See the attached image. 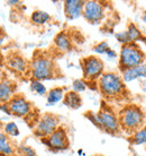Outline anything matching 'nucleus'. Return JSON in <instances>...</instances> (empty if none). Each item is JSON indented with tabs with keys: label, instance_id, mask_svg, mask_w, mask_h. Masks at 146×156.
Returning a JSON list of instances; mask_svg holds the SVG:
<instances>
[{
	"label": "nucleus",
	"instance_id": "nucleus-29",
	"mask_svg": "<svg viewBox=\"0 0 146 156\" xmlns=\"http://www.w3.org/2000/svg\"><path fill=\"white\" fill-rule=\"evenodd\" d=\"M7 4L9 6H17V5L20 4V1H18V0H9V1H7Z\"/></svg>",
	"mask_w": 146,
	"mask_h": 156
},
{
	"label": "nucleus",
	"instance_id": "nucleus-30",
	"mask_svg": "<svg viewBox=\"0 0 146 156\" xmlns=\"http://www.w3.org/2000/svg\"><path fill=\"white\" fill-rule=\"evenodd\" d=\"M4 41H5V33H4V31L0 28V47L2 45Z\"/></svg>",
	"mask_w": 146,
	"mask_h": 156
},
{
	"label": "nucleus",
	"instance_id": "nucleus-24",
	"mask_svg": "<svg viewBox=\"0 0 146 156\" xmlns=\"http://www.w3.org/2000/svg\"><path fill=\"white\" fill-rule=\"evenodd\" d=\"M72 88L73 92H75L78 94L83 93L88 88V83L85 82V79H75V80H73Z\"/></svg>",
	"mask_w": 146,
	"mask_h": 156
},
{
	"label": "nucleus",
	"instance_id": "nucleus-31",
	"mask_svg": "<svg viewBox=\"0 0 146 156\" xmlns=\"http://www.w3.org/2000/svg\"><path fill=\"white\" fill-rule=\"evenodd\" d=\"M5 79H6V74H5L4 70H1V69H0V83L4 82Z\"/></svg>",
	"mask_w": 146,
	"mask_h": 156
},
{
	"label": "nucleus",
	"instance_id": "nucleus-13",
	"mask_svg": "<svg viewBox=\"0 0 146 156\" xmlns=\"http://www.w3.org/2000/svg\"><path fill=\"white\" fill-rule=\"evenodd\" d=\"M83 6H85L83 0H65L63 2L64 15L70 20H78L82 16Z\"/></svg>",
	"mask_w": 146,
	"mask_h": 156
},
{
	"label": "nucleus",
	"instance_id": "nucleus-8",
	"mask_svg": "<svg viewBox=\"0 0 146 156\" xmlns=\"http://www.w3.org/2000/svg\"><path fill=\"white\" fill-rule=\"evenodd\" d=\"M7 109L10 115L17 118L29 117L33 113V105L22 94H16L15 96L7 103Z\"/></svg>",
	"mask_w": 146,
	"mask_h": 156
},
{
	"label": "nucleus",
	"instance_id": "nucleus-25",
	"mask_svg": "<svg viewBox=\"0 0 146 156\" xmlns=\"http://www.w3.org/2000/svg\"><path fill=\"white\" fill-rule=\"evenodd\" d=\"M110 49V47H109V44H108L107 41H101V42L97 43L96 45L93 47V52L96 53V55H106V52H107L108 50Z\"/></svg>",
	"mask_w": 146,
	"mask_h": 156
},
{
	"label": "nucleus",
	"instance_id": "nucleus-7",
	"mask_svg": "<svg viewBox=\"0 0 146 156\" xmlns=\"http://www.w3.org/2000/svg\"><path fill=\"white\" fill-rule=\"evenodd\" d=\"M98 115H99L104 131L111 133V135H118L121 131L119 121H118V115L117 113H115V111L111 108H109L108 105H102L98 111Z\"/></svg>",
	"mask_w": 146,
	"mask_h": 156
},
{
	"label": "nucleus",
	"instance_id": "nucleus-2",
	"mask_svg": "<svg viewBox=\"0 0 146 156\" xmlns=\"http://www.w3.org/2000/svg\"><path fill=\"white\" fill-rule=\"evenodd\" d=\"M97 87L107 98H121L126 92V85L121 76L114 71H105L97 80Z\"/></svg>",
	"mask_w": 146,
	"mask_h": 156
},
{
	"label": "nucleus",
	"instance_id": "nucleus-6",
	"mask_svg": "<svg viewBox=\"0 0 146 156\" xmlns=\"http://www.w3.org/2000/svg\"><path fill=\"white\" fill-rule=\"evenodd\" d=\"M60 127V119L55 114L45 113L37 119L34 125V135L41 139L48 137Z\"/></svg>",
	"mask_w": 146,
	"mask_h": 156
},
{
	"label": "nucleus",
	"instance_id": "nucleus-9",
	"mask_svg": "<svg viewBox=\"0 0 146 156\" xmlns=\"http://www.w3.org/2000/svg\"><path fill=\"white\" fill-rule=\"evenodd\" d=\"M82 16L85 17V20L90 24H100L104 20L106 16V8L105 5L100 1L96 0H88L85 1L83 6V12Z\"/></svg>",
	"mask_w": 146,
	"mask_h": 156
},
{
	"label": "nucleus",
	"instance_id": "nucleus-18",
	"mask_svg": "<svg viewBox=\"0 0 146 156\" xmlns=\"http://www.w3.org/2000/svg\"><path fill=\"white\" fill-rule=\"evenodd\" d=\"M52 20V16L45 10H41V9H36L32 12L31 15V22L36 26H43L47 24Z\"/></svg>",
	"mask_w": 146,
	"mask_h": 156
},
{
	"label": "nucleus",
	"instance_id": "nucleus-5",
	"mask_svg": "<svg viewBox=\"0 0 146 156\" xmlns=\"http://www.w3.org/2000/svg\"><path fill=\"white\" fill-rule=\"evenodd\" d=\"M83 79L87 83L96 82L105 73V63L98 55H89L81 60Z\"/></svg>",
	"mask_w": 146,
	"mask_h": 156
},
{
	"label": "nucleus",
	"instance_id": "nucleus-3",
	"mask_svg": "<svg viewBox=\"0 0 146 156\" xmlns=\"http://www.w3.org/2000/svg\"><path fill=\"white\" fill-rule=\"evenodd\" d=\"M29 75L35 80H48L56 76V66L54 60L44 53L36 55L29 62Z\"/></svg>",
	"mask_w": 146,
	"mask_h": 156
},
{
	"label": "nucleus",
	"instance_id": "nucleus-28",
	"mask_svg": "<svg viewBox=\"0 0 146 156\" xmlns=\"http://www.w3.org/2000/svg\"><path fill=\"white\" fill-rule=\"evenodd\" d=\"M106 55H107L108 59H115V58H117V52H116L114 49L110 48V49L106 52Z\"/></svg>",
	"mask_w": 146,
	"mask_h": 156
},
{
	"label": "nucleus",
	"instance_id": "nucleus-23",
	"mask_svg": "<svg viewBox=\"0 0 146 156\" xmlns=\"http://www.w3.org/2000/svg\"><path fill=\"white\" fill-rule=\"evenodd\" d=\"M29 87H31L32 92H34L35 94H37L39 96H46L47 88H46V86L43 84V82L32 79L31 84H29Z\"/></svg>",
	"mask_w": 146,
	"mask_h": 156
},
{
	"label": "nucleus",
	"instance_id": "nucleus-1",
	"mask_svg": "<svg viewBox=\"0 0 146 156\" xmlns=\"http://www.w3.org/2000/svg\"><path fill=\"white\" fill-rule=\"evenodd\" d=\"M120 129L133 135L146 123V115L142 108L136 104H127L118 112Z\"/></svg>",
	"mask_w": 146,
	"mask_h": 156
},
{
	"label": "nucleus",
	"instance_id": "nucleus-27",
	"mask_svg": "<svg viewBox=\"0 0 146 156\" xmlns=\"http://www.w3.org/2000/svg\"><path fill=\"white\" fill-rule=\"evenodd\" d=\"M18 152L22 156H37V153L35 152V149L28 145H22L18 148Z\"/></svg>",
	"mask_w": 146,
	"mask_h": 156
},
{
	"label": "nucleus",
	"instance_id": "nucleus-21",
	"mask_svg": "<svg viewBox=\"0 0 146 156\" xmlns=\"http://www.w3.org/2000/svg\"><path fill=\"white\" fill-rule=\"evenodd\" d=\"M2 133L8 136L9 138H15V137H18L19 136V128H18V126L16 125V122L14 121H10V122H7V123H5L2 126Z\"/></svg>",
	"mask_w": 146,
	"mask_h": 156
},
{
	"label": "nucleus",
	"instance_id": "nucleus-19",
	"mask_svg": "<svg viewBox=\"0 0 146 156\" xmlns=\"http://www.w3.org/2000/svg\"><path fill=\"white\" fill-rule=\"evenodd\" d=\"M64 94H65V92H64V88H62V87H54L52 90H47V105H55L56 103L63 101Z\"/></svg>",
	"mask_w": 146,
	"mask_h": 156
},
{
	"label": "nucleus",
	"instance_id": "nucleus-10",
	"mask_svg": "<svg viewBox=\"0 0 146 156\" xmlns=\"http://www.w3.org/2000/svg\"><path fill=\"white\" fill-rule=\"evenodd\" d=\"M43 144H45L52 151H64L68 149L70 146L69 136L66 133V129L60 126L54 133H52L48 137L42 139Z\"/></svg>",
	"mask_w": 146,
	"mask_h": 156
},
{
	"label": "nucleus",
	"instance_id": "nucleus-4",
	"mask_svg": "<svg viewBox=\"0 0 146 156\" xmlns=\"http://www.w3.org/2000/svg\"><path fill=\"white\" fill-rule=\"evenodd\" d=\"M118 66L121 71L145 63L146 55L137 43H129L121 45L119 52Z\"/></svg>",
	"mask_w": 146,
	"mask_h": 156
},
{
	"label": "nucleus",
	"instance_id": "nucleus-12",
	"mask_svg": "<svg viewBox=\"0 0 146 156\" xmlns=\"http://www.w3.org/2000/svg\"><path fill=\"white\" fill-rule=\"evenodd\" d=\"M7 67L17 75L29 74V61L19 53H12L6 60Z\"/></svg>",
	"mask_w": 146,
	"mask_h": 156
},
{
	"label": "nucleus",
	"instance_id": "nucleus-22",
	"mask_svg": "<svg viewBox=\"0 0 146 156\" xmlns=\"http://www.w3.org/2000/svg\"><path fill=\"white\" fill-rule=\"evenodd\" d=\"M129 140L134 145H146V125L133 133Z\"/></svg>",
	"mask_w": 146,
	"mask_h": 156
},
{
	"label": "nucleus",
	"instance_id": "nucleus-15",
	"mask_svg": "<svg viewBox=\"0 0 146 156\" xmlns=\"http://www.w3.org/2000/svg\"><path fill=\"white\" fill-rule=\"evenodd\" d=\"M121 78H123L124 83H131L136 79H139V78H146V62L137 67H134V68H131V69L121 71Z\"/></svg>",
	"mask_w": 146,
	"mask_h": 156
},
{
	"label": "nucleus",
	"instance_id": "nucleus-14",
	"mask_svg": "<svg viewBox=\"0 0 146 156\" xmlns=\"http://www.w3.org/2000/svg\"><path fill=\"white\" fill-rule=\"evenodd\" d=\"M17 84L16 82L6 78L4 82L0 83V105L7 104L16 94Z\"/></svg>",
	"mask_w": 146,
	"mask_h": 156
},
{
	"label": "nucleus",
	"instance_id": "nucleus-11",
	"mask_svg": "<svg viewBox=\"0 0 146 156\" xmlns=\"http://www.w3.org/2000/svg\"><path fill=\"white\" fill-rule=\"evenodd\" d=\"M115 37L121 45L129 44V43H137V41L145 40V37L142 35V33L139 31V28L133 23L128 24V26L125 31L116 33Z\"/></svg>",
	"mask_w": 146,
	"mask_h": 156
},
{
	"label": "nucleus",
	"instance_id": "nucleus-32",
	"mask_svg": "<svg viewBox=\"0 0 146 156\" xmlns=\"http://www.w3.org/2000/svg\"><path fill=\"white\" fill-rule=\"evenodd\" d=\"M142 20H143V22L146 24V12H143V15H142Z\"/></svg>",
	"mask_w": 146,
	"mask_h": 156
},
{
	"label": "nucleus",
	"instance_id": "nucleus-17",
	"mask_svg": "<svg viewBox=\"0 0 146 156\" xmlns=\"http://www.w3.org/2000/svg\"><path fill=\"white\" fill-rule=\"evenodd\" d=\"M63 104L68 108L72 110H77L79 108H81L82 105V98H81L80 94L75 93L73 90H69L64 94L63 98Z\"/></svg>",
	"mask_w": 146,
	"mask_h": 156
},
{
	"label": "nucleus",
	"instance_id": "nucleus-16",
	"mask_svg": "<svg viewBox=\"0 0 146 156\" xmlns=\"http://www.w3.org/2000/svg\"><path fill=\"white\" fill-rule=\"evenodd\" d=\"M54 47L60 52H68L72 49V39L66 32H60L54 37Z\"/></svg>",
	"mask_w": 146,
	"mask_h": 156
},
{
	"label": "nucleus",
	"instance_id": "nucleus-26",
	"mask_svg": "<svg viewBox=\"0 0 146 156\" xmlns=\"http://www.w3.org/2000/svg\"><path fill=\"white\" fill-rule=\"evenodd\" d=\"M85 115V118H87L89 121H91V123H92V125H95L97 128H99L100 130H102V127H101V122H100V119H99V115H98V112L88 111V112H87Z\"/></svg>",
	"mask_w": 146,
	"mask_h": 156
},
{
	"label": "nucleus",
	"instance_id": "nucleus-20",
	"mask_svg": "<svg viewBox=\"0 0 146 156\" xmlns=\"http://www.w3.org/2000/svg\"><path fill=\"white\" fill-rule=\"evenodd\" d=\"M15 152V148L12 144V140L8 136H6L2 131H0V155L12 156Z\"/></svg>",
	"mask_w": 146,
	"mask_h": 156
}]
</instances>
